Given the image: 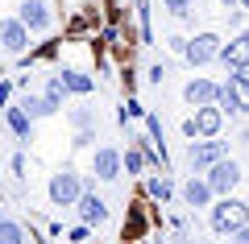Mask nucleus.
Instances as JSON below:
<instances>
[{
	"label": "nucleus",
	"mask_w": 249,
	"mask_h": 244,
	"mask_svg": "<svg viewBox=\"0 0 249 244\" xmlns=\"http://www.w3.org/2000/svg\"><path fill=\"white\" fill-rule=\"evenodd\" d=\"M245 224H249V207H245L241 199H229V195H224V199L212 207V228H216L220 236L237 232V228H245Z\"/></svg>",
	"instance_id": "f257e3e1"
},
{
	"label": "nucleus",
	"mask_w": 249,
	"mask_h": 244,
	"mask_svg": "<svg viewBox=\"0 0 249 244\" xmlns=\"http://www.w3.org/2000/svg\"><path fill=\"white\" fill-rule=\"evenodd\" d=\"M79 195H83L79 191V174H75L71 166H62L58 174L50 178V203H54V207H71Z\"/></svg>",
	"instance_id": "f03ea898"
},
{
	"label": "nucleus",
	"mask_w": 249,
	"mask_h": 244,
	"mask_svg": "<svg viewBox=\"0 0 249 244\" xmlns=\"http://www.w3.org/2000/svg\"><path fill=\"white\" fill-rule=\"evenodd\" d=\"M220 124H224V112H220V108H212V104H204L191 120L183 124V132H187V137H216Z\"/></svg>",
	"instance_id": "7ed1b4c3"
},
{
	"label": "nucleus",
	"mask_w": 249,
	"mask_h": 244,
	"mask_svg": "<svg viewBox=\"0 0 249 244\" xmlns=\"http://www.w3.org/2000/svg\"><path fill=\"white\" fill-rule=\"evenodd\" d=\"M237 182H241V166L237 162H224V157L212 162V174H208V191L212 195H229Z\"/></svg>",
	"instance_id": "20e7f679"
},
{
	"label": "nucleus",
	"mask_w": 249,
	"mask_h": 244,
	"mask_svg": "<svg viewBox=\"0 0 249 244\" xmlns=\"http://www.w3.org/2000/svg\"><path fill=\"white\" fill-rule=\"evenodd\" d=\"M183 54H187V62L204 66V62H212L216 54H220V37L216 33H199V37H191V42H183Z\"/></svg>",
	"instance_id": "39448f33"
},
{
	"label": "nucleus",
	"mask_w": 249,
	"mask_h": 244,
	"mask_svg": "<svg viewBox=\"0 0 249 244\" xmlns=\"http://www.w3.org/2000/svg\"><path fill=\"white\" fill-rule=\"evenodd\" d=\"M220 96L229 99L232 112H249V79L245 75H229V83L220 87Z\"/></svg>",
	"instance_id": "423d86ee"
},
{
	"label": "nucleus",
	"mask_w": 249,
	"mask_h": 244,
	"mask_svg": "<svg viewBox=\"0 0 249 244\" xmlns=\"http://www.w3.org/2000/svg\"><path fill=\"white\" fill-rule=\"evenodd\" d=\"M183 99H187V104H196V108L216 104V99H220V87H216V83H208V79H191V83L183 87Z\"/></svg>",
	"instance_id": "0eeeda50"
},
{
	"label": "nucleus",
	"mask_w": 249,
	"mask_h": 244,
	"mask_svg": "<svg viewBox=\"0 0 249 244\" xmlns=\"http://www.w3.org/2000/svg\"><path fill=\"white\" fill-rule=\"evenodd\" d=\"M0 46L9 54H21L29 46V29L21 25V21H0Z\"/></svg>",
	"instance_id": "6e6552de"
},
{
	"label": "nucleus",
	"mask_w": 249,
	"mask_h": 244,
	"mask_svg": "<svg viewBox=\"0 0 249 244\" xmlns=\"http://www.w3.org/2000/svg\"><path fill=\"white\" fill-rule=\"evenodd\" d=\"M224 157V141H191V166L196 170H204V166H212V162H220Z\"/></svg>",
	"instance_id": "1a4fd4ad"
},
{
	"label": "nucleus",
	"mask_w": 249,
	"mask_h": 244,
	"mask_svg": "<svg viewBox=\"0 0 249 244\" xmlns=\"http://www.w3.org/2000/svg\"><path fill=\"white\" fill-rule=\"evenodd\" d=\"M17 21H21L25 29H46V25H50V13H46L42 0H25L21 13H17Z\"/></svg>",
	"instance_id": "9d476101"
},
{
	"label": "nucleus",
	"mask_w": 249,
	"mask_h": 244,
	"mask_svg": "<svg viewBox=\"0 0 249 244\" xmlns=\"http://www.w3.org/2000/svg\"><path fill=\"white\" fill-rule=\"evenodd\" d=\"M216 58H224L229 66H237V70L249 66V37H232V42H224Z\"/></svg>",
	"instance_id": "9b49d317"
},
{
	"label": "nucleus",
	"mask_w": 249,
	"mask_h": 244,
	"mask_svg": "<svg viewBox=\"0 0 249 244\" xmlns=\"http://www.w3.org/2000/svg\"><path fill=\"white\" fill-rule=\"evenodd\" d=\"M91 170H96V178L112 182V178L121 174V153H116V149H100V153H96V162H91Z\"/></svg>",
	"instance_id": "f8f14e48"
},
{
	"label": "nucleus",
	"mask_w": 249,
	"mask_h": 244,
	"mask_svg": "<svg viewBox=\"0 0 249 244\" xmlns=\"http://www.w3.org/2000/svg\"><path fill=\"white\" fill-rule=\"evenodd\" d=\"M79 215H83V224H104L108 207H104V199H96V195H79Z\"/></svg>",
	"instance_id": "ddd939ff"
},
{
	"label": "nucleus",
	"mask_w": 249,
	"mask_h": 244,
	"mask_svg": "<svg viewBox=\"0 0 249 244\" xmlns=\"http://www.w3.org/2000/svg\"><path fill=\"white\" fill-rule=\"evenodd\" d=\"M58 83H62V91H79V96H88V91H91V79L79 75V70H62Z\"/></svg>",
	"instance_id": "4468645a"
},
{
	"label": "nucleus",
	"mask_w": 249,
	"mask_h": 244,
	"mask_svg": "<svg viewBox=\"0 0 249 244\" xmlns=\"http://www.w3.org/2000/svg\"><path fill=\"white\" fill-rule=\"evenodd\" d=\"M183 195H187V203H191V207H208V199H212V191H208V182H199V178H191Z\"/></svg>",
	"instance_id": "2eb2a0df"
},
{
	"label": "nucleus",
	"mask_w": 249,
	"mask_h": 244,
	"mask_svg": "<svg viewBox=\"0 0 249 244\" xmlns=\"http://www.w3.org/2000/svg\"><path fill=\"white\" fill-rule=\"evenodd\" d=\"M21 240H25V232L13 219H4V211H0V244H21Z\"/></svg>",
	"instance_id": "dca6fc26"
},
{
	"label": "nucleus",
	"mask_w": 249,
	"mask_h": 244,
	"mask_svg": "<svg viewBox=\"0 0 249 244\" xmlns=\"http://www.w3.org/2000/svg\"><path fill=\"white\" fill-rule=\"evenodd\" d=\"M9 129L17 132L21 141H29V116L21 112V108H9Z\"/></svg>",
	"instance_id": "f3484780"
},
{
	"label": "nucleus",
	"mask_w": 249,
	"mask_h": 244,
	"mask_svg": "<svg viewBox=\"0 0 249 244\" xmlns=\"http://www.w3.org/2000/svg\"><path fill=\"white\" fill-rule=\"evenodd\" d=\"M46 108H50V112H58V104H62V83H58V79H50V87H46Z\"/></svg>",
	"instance_id": "a211bd4d"
},
{
	"label": "nucleus",
	"mask_w": 249,
	"mask_h": 244,
	"mask_svg": "<svg viewBox=\"0 0 249 244\" xmlns=\"http://www.w3.org/2000/svg\"><path fill=\"white\" fill-rule=\"evenodd\" d=\"M25 116H50V108H46V99H37V96H29L25 99V108H21Z\"/></svg>",
	"instance_id": "6ab92c4d"
},
{
	"label": "nucleus",
	"mask_w": 249,
	"mask_h": 244,
	"mask_svg": "<svg viewBox=\"0 0 249 244\" xmlns=\"http://www.w3.org/2000/svg\"><path fill=\"white\" fill-rule=\"evenodd\" d=\"M121 162H124V166H129V174H137V170H142V166H145V157H142V153H137V149H129V153H124V157H121Z\"/></svg>",
	"instance_id": "aec40b11"
},
{
	"label": "nucleus",
	"mask_w": 249,
	"mask_h": 244,
	"mask_svg": "<svg viewBox=\"0 0 249 244\" xmlns=\"http://www.w3.org/2000/svg\"><path fill=\"white\" fill-rule=\"evenodd\" d=\"M150 195H154V199H166V195H170V182H166V178H150Z\"/></svg>",
	"instance_id": "412c9836"
},
{
	"label": "nucleus",
	"mask_w": 249,
	"mask_h": 244,
	"mask_svg": "<svg viewBox=\"0 0 249 244\" xmlns=\"http://www.w3.org/2000/svg\"><path fill=\"white\" fill-rule=\"evenodd\" d=\"M229 236H232V244H249V224L237 228V232H229Z\"/></svg>",
	"instance_id": "4be33fe9"
},
{
	"label": "nucleus",
	"mask_w": 249,
	"mask_h": 244,
	"mask_svg": "<svg viewBox=\"0 0 249 244\" xmlns=\"http://www.w3.org/2000/svg\"><path fill=\"white\" fill-rule=\"evenodd\" d=\"M166 9L170 13H187V9H191V0H166Z\"/></svg>",
	"instance_id": "5701e85b"
},
{
	"label": "nucleus",
	"mask_w": 249,
	"mask_h": 244,
	"mask_svg": "<svg viewBox=\"0 0 249 244\" xmlns=\"http://www.w3.org/2000/svg\"><path fill=\"white\" fill-rule=\"evenodd\" d=\"M220 4H224V9H237V4H241V0H220Z\"/></svg>",
	"instance_id": "b1692460"
},
{
	"label": "nucleus",
	"mask_w": 249,
	"mask_h": 244,
	"mask_svg": "<svg viewBox=\"0 0 249 244\" xmlns=\"http://www.w3.org/2000/svg\"><path fill=\"white\" fill-rule=\"evenodd\" d=\"M241 4H249V0H241Z\"/></svg>",
	"instance_id": "393cba45"
},
{
	"label": "nucleus",
	"mask_w": 249,
	"mask_h": 244,
	"mask_svg": "<svg viewBox=\"0 0 249 244\" xmlns=\"http://www.w3.org/2000/svg\"><path fill=\"white\" fill-rule=\"evenodd\" d=\"M245 37H249V29H245Z\"/></svg>",
	"instance_id": "a878e982"
}]
</instances>
